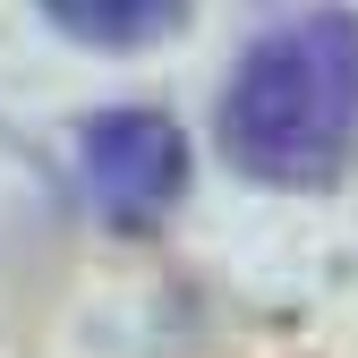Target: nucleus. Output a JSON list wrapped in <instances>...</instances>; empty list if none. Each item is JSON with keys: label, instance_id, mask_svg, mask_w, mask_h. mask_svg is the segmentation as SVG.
I'll return each mask as SVG.
<instances>
[{"label": "nucleus", "instance_id": "f257e3e1", "mask_svg": "<svg viewBox=\"0 0 358 358\" xmlns=\"http://www.w3.org/2000/svg\"><path fill=\"white\" fill-rule=\"evenodd\" d=\"M358 145V17L307 9L248 43L222 94V154L264 188H324Z\"/></svg>", "mask_w": 358, "mask_h": 358}, {"label": "nucleus", "instance_id": "f03ea898", "mask_svg": "<svg viewBox=\"0 0 358 358\" xmlns=\"http://www.w3.org/2000/svg\"><path fill=\"white\" fill-rule=\"evenodd\" d=\"M77 162H85V188L94 205L120 222V231H145L162 222L179 196H188V137H179V120L128 103V111H94L77 137Z\"/></svg>", "mask_w": 358, "mask_h": 358}, {"label": "nucleus", "instance_id": "7ed1b4c3", "mask_svg": "<svg viewBox=\"0 0 358 358\" xmlns=\"http://www.w3.org/2000/svg\"><path fill=\"white\" fill-rule=\"evenodd\" d=\"M43 17L77 43H94V52H137V43L179 34L188 0H43Z\"/></svg>", "mask_w": 358, "mask_h": 358}]
</instances>
